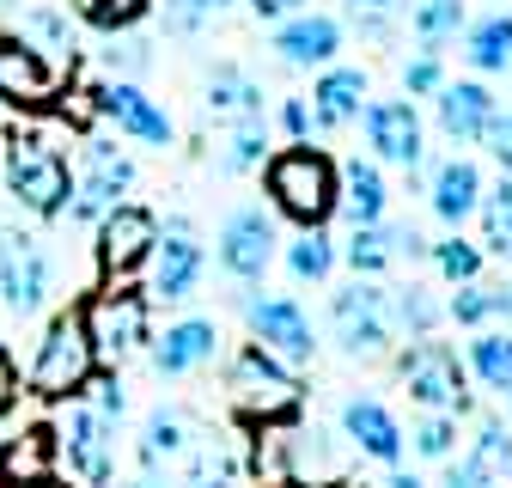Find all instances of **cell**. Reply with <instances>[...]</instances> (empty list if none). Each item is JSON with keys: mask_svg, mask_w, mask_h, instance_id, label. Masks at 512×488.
<instances>
[{"mask_svg": "<svg viewBox=\"0 0 512 488\" xmlns=\"http://www.w3.org/2000/svg\"><path fill=\"white\" fill-rule=\"evenodd\" d=\"M263 183H269V202H275L287 220H299V226H330V220H336L342 171H336V159H330L324 147L293 141L287 153L269 159Z\"/></svg>", "mask_w": 512, "mask_h": 488, "instance_id": "1", "label": "cell"}, {"mask_svg": "<svg viewBox=\"0 0 512 488\" xmlns=\"http://www.w3.org/2000/svg\"><path fill=\"white\" fill-rule=\"evenodd\" d=\"M226 391H232V409L250 415V421H287L299 409V379H293V366L275 360L263 342H250L238 348V360L226 366Z\"/></svg>", "mask_w": 512, "mask_h": 488, "instance_id": "2", "label": "cell"}, {"mask_svg": "<svg viewBox=\"0 0 512 488\" xmlns=\"http://www.w3.org/2000/svg\"><path fill=\"white\" fill-rule=\"evenodd\" d=\"M7 190L19 196L25 214L55 220L61 208H68V196H74V171L43 135H13L7 141Z\"/></svg>", "mask_w": 512, "mask_h": 488, "instance_id": "3", "label": "cell"}, {"mask_svg": "<svg viewBox=\"0 0 512 488\" xmlns=\"http://www.w3.org/2000/svg\"><path fill=\"white\" fill-rule=\"evenodd\" d=\"M92 373H98V348L86 336V318L80 312H61L43 330L37 354H31V391L37 397H68V391H86Z\"/></svg>", "mask_w": 512, "mask_h": 488, "instance_id": "4", "label": "cell"}, {"mask_svg": "<svg viewBox=\"0 0 512 488\" xmlns=\"http://www.w3.org/2000/svg\"><path fill=\"white\" fill-rule=\"evenodd\" d=\"M330 324H336V342H342L348 354H366V360L384 354V348H391V336H397L391 293L372 287L366 275H354V287H342L336 305H330Z\"/></svg>", "mask_w": 512, "mask_h": 488, "instance_id": "5", "label": "cell"}, {"mask_svg": "<svg viewBox=\"0 0 512 488\" xmlns=\"http://www.w3.org/2000/svg\"><path fill=\"white\" fill-rule=\"evenodd\" d=\"M397 373H403L409 397L427 403V409H439V415H464V409H470L458 348H445V342H427V336H421V342L397 360Z\"/></svg>", "mask_w": 512, "mask_h": 488, "instance_id": "6", "label": "cell"}, {"mask_svg": "<svg viewBox=\"0 0 512 488\" xmlns=\"http://www.w3.org/2000/svg\"><path fill=\"white\" fill-rule=\"evenodd\" d=\"M80 318H86V336H92L98 360H128V354L147 342V324H153L147 293H135V287H110V293H98Z\"/></svg>", "mask_w": 512, "mask_h": 488, "instance_id": "7", "label": "cell"}, {"mask_svg": "<svg viewBox=\"0 0 512 488\" xmlns=\"http://www.w3.org/2000/svg\"><path fill=\"white\" fill-rule=\"evenodd\" d=\"M153 244H159V220L135 202H116L104 220H98V269L110 281H128L135 269H147L153 257Z\"/></svg>", "mask_w": 512, "mask_h": 488, "instance_id": "8", "label": "cell"}, {"mask_svg": "<svg viewBox=\"0 0 512 488\" xmlns=\"http://www.w3.org/2000/svg\"><path fill=\"white\" fill-rule=\"evenodd\" d=\"M61 92V68L19 31V37H0V98L13 110H43Z\"/></svg>", "mask_w": 512, "mask_h": 488, "instance_id": "9", "label": "cell"}, {"mask_svg": "<svg viewBox=\"0 0 512 488\" xmlns=\"http://www.w3.org/2000/svg\"><path fill=\"white\" fill-rule=\"evenodd\" d=\"M275 214L269 208H238L226 226H220V269L238 275V281H263L269 263H275Z\"/></svg>", "mask_w": 512, "mask_h": 488, "instance_id": "10", "label": "cell"}, {"mask_svg": "<svg viewBox=\"0 0 512 488\" xmlns=\"http://www.w3.org/2000/svg\"><path fill=\"white\" fill-rule=\"evenodd\" d=\"M128 183H135V159L110 141H86V177L74 183V220H104Z\"/></svg>", "mask_w": 512, "mask_h": 488, "instance_id": "11", "label": "cell"}, {"mask_svg": "<svg viewBox=\"0 0 512 488\" xmlns=\"http://www.w3.org/2000/svg\"><path fill=\"white\" fill-rule=\"evenodd\" d=\"M55 452L68 458L80 488H104L110 482V421L98 409H74L55 434Z\"/></svg>", "mask_w": 512, "mask_h": 488, "instance_id": "12", "label": "cell"}, {"mask_svg": "<svg viewBox=\"0 0 512 488\" xmlns=\"http://www.w3.org/2000/svg\"><path fill=\"white\" fill-rule=\"evenodd\" d=\"M275 55L287 61V68H330V61L342 55V19L311 13V7L275 19Z\"/></svg>", "mask_w": 512, "mask_h": 488, "instance_id": "13", "label": "cell"}, {"mask_svg": "<svg viewBox=\"0 0 512 488\" xmlns=\"http://www.w3.org/2000/svg\"><path fill=\"white\" fill-rule=\"evenodd\" d=\"M49 293V257L43 244L25 238V232H0V299L13 312H37Z\"/></svg>", "mask_w": 512, "mask_h": 488, "instance_id": "14", "label": "cell"}, {"mask_svg": "<svg viewBox=\"0 0 512 488\" xmlns=\"http://www.w3.org/2000/svg\"><path fill=\"white\" fill-rule=\"evenodd\" d=\"M250 330H256V342H263L275 360H287V366H305L311 354H317V336H311V318L299 312L293 299H250Z\"/></svg>", "mask_w": 512, "mask_h": 488, "instance_id": "15", "label": "cell"}, {"mask_svg": "<svg viewBox=\"0 0 512 488\" xmlns=\"http://www.w3.org/2000/svg\"><path fill=\"white\" fill-rule=\"evenodd\" d=\"M360 116H366V141H372L378 159H391V165H403V171L421 165L427 147H421V116H415L409 98H378V104H366Z\"/></svg>", "mask_w": 512, "mask_h": 488, "instance_id": "16", "label": "cell"}, {"mask_svg": "<svg viewBox=\"0 0 512 488\" xmlns=\"http://www.w3.org/2000/svg\"><path fill=\"white\" fill-rule=\"evenodd\" d=\"M86 98H98V116H110L122 135H135V141H147V147H171V116H165L135 80L98 86V92H86Z\"/></svg>", "mask_w": 512, "mask_h": 488, "instance_id": "17", "label": "cell"}, {"mask_svg": "<svg viewBox=\"0 0 512 488\" xmlns=\"http://www.w3.org/2000/svg\"><path fill=\"white\" fill-rule=\"evenodd\" d=\"M147 269H153V287L147 293H159V299H189V293H196V281H202V244L189 238L183 220L171 232H159Z\"/></svg>", "mask_w": 512, "mask_h": 488, "instance_id": "18", "label": "cell"}, {"mask_svg": "<svg viewBox=\"0 0 512 488\" xmlns=\"http://www.w3.org/2000/svg\"><path fill=\"white\" fill-rule=\"evenodd\" d=\"M433 104H439V129L452 135V141H482L488 122H494V110H500V98L482 80H445L433 92Z\"/></svg>", "mask_w": 512, "mask_h": 488, "instance_id": "19", "label": "cell"}, {"mask_svg": "<svg viewBox=\"0 0 512 488\" xmlns=\"http://www.w3.org/2000/svg\"><path fill=\"white\" fill-rule=\"evenodd\" d=\"M342 434H348L366 458H378V464H397V458H403V427H397V415L384 409L378 397H348V403H342Z\"/></svg>", "mask_w": 512, "mask_h": 488, "instance_id": "20", "label": "cell"}, {"mask_svg": "<svg viewBox=\"0 0 512 488\" xmlns=\"http://www.w3.org/2000/svg\"><path fill=\"white\" fill-rule=\"evenodd\" d=\"M366 110V74L360 68H330L317 74L311 86V116H317V129H342V122H354Z\"/></svg>", "mask_w": 512, "mask_h": 488, "instance_id": "21", "label": "cell"}, {"mask_svg": "<svg viewBox=\"0 0 512 488\" xmlns=\"http://www.w3.org/2000/svg\"><path fill=\"white\" fill-rule=\"evenodd\" d=\"M415 251H421V232L415 226H384V220H372V226H354V238H348L354 275H378V269H391L397 257H415Z\"/></svg>", "mask_w": 512, "mask_h": 488, "instance_id": "22", "label": "cell"}, {"mask_svg": "<svg viewBox=\"0 0 512 488\" xmlns=\"http://www.w3.org/2000/svg\"><path fill=\"white\" fill-rule=\"evenodd\" d=\"M214 342H220V330H214L208 318H183V324H171L165 342L153 348V366H159L165 379H183V373H196V366L214 360Z\"/></svg>", "mask_w": 512, "mask_h": 488, "instance_id": "23", "label": "cell"}, {"mask_svg": "<svg viewBox=\"0 0 512 488\" xmlns=\"http://www.w3.org/2000/svg\"><path fill=\"white\" fill-rule=\"evenodd\" d=\"M427 202H433V214H439L445 226H464V220L476 214V202H482V171H476L470 159H445V165L433 171Z\"/></svg>", "mask_w": 512, "mask_h": 488, "instance_id": "24", "label": "cell"}, {"mask_svg": "<svg viewBox=\"0 0 512 488\" xmlns=\"http://www.w3.org/2000/svg\"><path fill=\"white\" fill-rule=\"evenodd\" d=\"M336 208H342L354 226H372V220H384V208H391V190H384V171H378V165H366V159H354V165L342 171V196H336Z\"/></svg>", "mask_w": 512, "mask_h": 488, "instance_id": "25", "label": "cell"}, {"mask_svg": "<svg viewBox=\"0 0 512 488\" xmlns=\"http://www.w3.org/2000/svg\"><path fill=\"white\" fill-rule=\"evenodd\" d=\"M464 55L476 74H512V19L488 13V19L464 25Z\"/></svg>", "mask_w": 512, "mask_h": 488, "instance_id": "26", "label": "cell"}, {"mask_svg": "<svg viewBox=\"0 0 512 488\" xmlns=\"http://www.w3.org/2000/svg\"><path fill=\"white\" fill-rule=\"evenodd\" d=\"M208 110H214V116H232V122L263 116V86H256L244 68H214V80H208Z\"/></svg>", "mask_w": 512, "mask_h": 488, "instance_id": "27", "label": "cell"}, {"mask_svg": "<svg viewBox=\"0 0 512 488\" xmlns=\"http://www.w3.org/2000/svg\"><path fill=\"white\" fill-rule=\"evenodd\" d=\"M409 31H415L421 49L452 43L464 31V0H415V7H409Z\"/></svg>", "mask_w": 512, "mask_h": 488, "instance_id": "28", "label": "cell"}, {"mask_svg": "<svg viewBox=\"0 0 512 488\" xmlns=\"http://www.w3.org/2000/svg\"><path fill=\"white\" fill-rule=\"evenodd\" d=\"M464 373H476L488 391H512V336L506 330H482L470 342V366Z\"/></svg>", "mask_w": 512, "mask_h": 488, "instance_id": "29", "label": "cell"}, {"mask_svg": "<svg viewBox=\"0 0 512 488\" xmlns=\"http://www.w3.org/2000/svg\"><path fill=\"white\" fill-rule=\"evenodd\" d=\"M141 458H147V464H177V458H189V421H183L177 409H153V415H147Z\"/></svg>", "mask_w": 512, "mask_h": 488, "instance_id": "30", "label": "cell"}, {"mask_svg": "<svg viewBox=\"0 0 512 488\" xmlns=\"http://www.w3.org/2000/svg\"><path fill=\"white\" fill-rule=\"evenodd\" d=\"M147 13H153V0H74V19L92 31H110V37L135 31Z\"/></svg>", "mask_w": 512, "mask_h": 488, "instance_id": "31", "label": "cell"}, {"mask_svg": "<svg viewBox=\"0 0 512 488\" xmlns=\"http://www.w3.org/2000/svg\"><path fill=\"white\" fill-rule=\"evenodd\" d=\"M287 269H293L299 281H324V275L336 269V244L324 238V226H305V232L287 244Z\"/></svg>", "mask_w": 512, "mask_h": 488, "instance_id": "32", "label": "cell"}, {"mask_svg": "<svg viewBox=\"0 0 512 488\" xmlns=\"http://www.w3.org/2000/svg\"><path fill=\"white\" fill-rule=\"evenodd\" d=\"M263 153H269V122L263 116H244L238 129L226 135V147H220V165L226 171H250V165H263Z\"/></svg>", "mask_w": 512, "mask_h": 488, "instance_id": "33", "label": "cell"}, {"mask_svg": "<svg viewBox=\"0 0 512 488\" xmlns=\"http://www.w3.org/2000/svg\"><path fill=\"white\" fill-rule=\"evenodd\" d=\"M476 214H482V226H488V244L506 257V251H512V177H506V171H500L494 190H482Z\"/></svg>", "mask_w": 512, "mask_h": 488, "instance_id": "34", "label": "cell"}, {"mask_svg": "<svg viewBox=\"0 0 512 488\" xmlns=\"http://www.w3.org/2000/svg\"><path fill=\"white\" fill-rule=\"evenodd\" d=\"M470 464H476L488 482L512 470V427H506V421H482V434H476V452H470Z\"/></svg>", "mask_w": 512, "mask_h": 488, "instance_id": "35", "label": "cell"}, {"mask_svg": "<svg viewBox=\"0 0 512 488\" xmlns=\"http://www.w3.org/2000/svg\"><path fill=\"white\" fill-rule=\"evenodd\" d=\"M433 263H439V275H445V281H458V287H464V281H476V275H482V244H470V238H458V232H452L445 244H433Z\"/></svg>", "mask_w": 512, "mask_h": 488, "instance_id": "36", "label": "cell"}, {"mask_svg": "<svg viewBox=\"0 0 512 488\" xmlns=\"http://www.w3.org/2000/svg\"><path fill=\"white\" fill-rule=\"evenodd\" d=\"M452 440H458V427H452V415H421L415 421V452L421 458H452Z\"/></svg>", "mask_w": 512, "mask_h": 488, "instance_id": "37", "label": "cell"}, {"mask_svg": "<svg viewBox=\"0 0 512 488\" xmlns=\"http://www.w3.org/2000/svg\"><path fill=\"white\" fill-rule=\"evenodd\" d=\"M397 0H348V19H354V31H366V37H391L397 31Z\"/></svg>", "mask_w": 512, "mask_h": 488, "instance_id": "38", "label": "cell"}, {"mask_svg": "<svg viewBox=\"0 0 512 488\" xmlns=\"http://www.w3.org/2000/svg\"><path fill=\"white\" fill-rule=\"evenodd\" d=\"M189 488H232V458L220 446H208V452L189 446Z\"/></svg>", "mask_w": 512, "mask_h": 488, "instance_id": "39", "label": "cell"}, {"mask_svg": "<svg viewBox=\"0 0 512 488\" xmlns=\"http://www.w3.org/2000/svg\"><path fill=\"white\" fill-rule=\"evenodd\" d=\"M445 312H452L458 324H470V330H476V324H488V318H494V287L464 281V287L452 293V305H445Z\"/></svg>", "mask_w": 512, "mask_h": 488, "instance_id": "40", "label": "cell"}, {"mask_svg": "<svg viewBox=\"0 0 512 488\" xmlns=\"http://www.w3.org/2000/svg\"><path fill=\"white\" fill-rule=\"evenodd\" d=\"M391 318H397V324H409L415 336H427V330L439 324V305H433L421 287H409V293H397V299H391Z\"/></svg>", "mask_w": 512, "mask_h": 488, "instance_id": "41", "label": "cell"}, {"mask_svg": "<svg viewBox=\"0 0 512 488\" xmlns=\"http://www.w3.org/2000/svg\"><path fill=\"white\" fill-rule=\"evenodd\" d=\"M445 86V68H439V49H421L409 68H403V98H427Z\"/></svg>", "mask_w": 512, "mask_h": 488, "instance_id": "42", "label": "cell"}, {"mask_svg": "<svg viewBox=\"0 0 512 488\" xmlns=\"http://www.w3.org/2000/svg\"><path fill=\"white\" fill-rule=\"evenodd\" d=\"M25 31H31V37H43L49 49H74V31H68V19H61V13H49V7L25 13Z\"/></svg>", "mask_w": 512, "mask_h": 488, "instance_id": "43", "label": "cell"}, {"mask_svg": "<svg viewBox=\"0 0 512 488\" xmlns=\"http://www.w3.org/2000/svg\"><path fill=\"white\" fill-rule=\"evenodd\" d=\"M488 147H494V159H500V171L512 177V104L506 110H494V122H488V135H482Z\"/></svg>", "mask_w": 512, "mask_h": 488, "instance_id": "44", "label": "cell"}, {"mask_svg": "<svg viewBox=\"0 0 512 488\" xmlns=\"http://www.w3.org/2000/svg\"><path fill=\"white\" fill-rule=\"evenodd\" d=\"M281 129H287L293 141H311L317 116H311V104H305V98H287V104H281Z\"/></svg>", "mask_w": 512, "mask_h": 488, "instance_id": "45", "label": "cell"}, {"mask_svg": "<svg viewBox=\"0 0 512 488\" xmlns=\"http://www.w3.org/2000/svg\"><path fill=\"white\" fill-rule=\"evenodd\" d=\"M104 61H110V68H122V74H147V43H116Z\"/></svg>", "mask_w": 512, "mask_h": 488, "instance_id": "46", "label": "cell"}, {"mask_svg": "<svg viewBox=\"0 0 512 488\" xmlns=\"http://www.w3.org/2000/svg\"><path fill=\"white\" fill-rule=\"evenodd\" d=\"M92 403H98V415H104V421H116L128 397H122V385H116V379H98V385H92Z\"/></svg>", "mask_w": 512, "mask_h": 488, "instance_id": "47", "label": "cell"}, {"mask_svg": "<svg viewBox=\"0 0 512 488\" xmlns=\"http://www.w3.org/2000/svg\"><path fill=\"white\" fill-rule=\"evenodd\" d=\"M250 13L275 25V19H287V13H305V0H250Z\"/></svg>", "mask_w": 512, "mask_h": 488, "instance_id": "48", "label": "cell"}, {"mask_svg": "<svg viewBox=\"0 0 512 488\" xmlns=\"http://www.w3.org/2000/svg\"><path fill=\"white\" fill-rule=\"evenodd\" d=\"M445 488H488V476H482V470H476V464L464 458V464H458L452 476H445Z\"/></svg>", "mask_w": 512, "mask_h": 488, "instance_id": "49", "label": "cell"}, {"mask_svg": "<svg viewBox=\"0 0 512 488\" xmlns=\"http://www.w3.org/2000/svg\"><path fill=\"white\" fill-rule=\"evenodd\" d=\"M13 391H19V385H13V360H7V354H0V409H7V403H13Z\"/></svg>", "mask_w": 512, "mask_h": 488, "instance_id": "50", "label": "cell"}, {"mask_svg": "<svg viewBox=\"0 0 512 488\" xmlns=\"http://www.w3.org/2000/svg\"><path fill=\"white\" fill-rule=\"evenodd\" d=\"M275 488H354V482H311V476H281Z\"/></svg>", "mask_w": 512, "mask_h": 488, "instance_id": "51", "label": "cell"}, {"mask_svg": "<svg viewBox=\"0 0 512 488\" xmlns=\"http://www.w3.org/2000/svg\"><path fill=\"white\" fill-rule=\"evenodd\" d=\"M384 488H421V476H409V470H391V482Z\"/></svg>", "mask_w": 512, "mask_h": 488, "instance_id": "52", "label": "cell"}, {"mask_svg": "<svg viewBox=\"0 0 512 488\" xmlns=\"http://www.w3.org/2000/svg\"><path fill=\"white\" fill-rule=\"evenodd\" d=\"M196 7H202V13H220V7H232V0H196Z\"/></svg>", "mask_w": 512, "mask_h": 488, "instance_id": "53", "label": "cell"}, {"mask_svg": "<svg viewBox=\"0 0 512 488\" xmlns=\"http://www.w3.org/2000/svg\"><path fill=\"white\" fill-rule=\"evenodd\" d=\"M128 488H159V482H128Z\"/></svg>", "mask_w": 512, "mask_h": 488, "instance_id": "54", "label": "cell"}, {"mask_svg": "<svg viewBox=\"0 0 512 488\" xmlns=\"http://www.w3.org/2000/svg\"><path fill=\"white\" fill-rule=\"evenodd\" d=\"M506 397H512V391H506Z\"/></svg>", "mask_w": 512, "mask_h": 488, "instance_id": "55", "label": "cell"}]
</instances>
